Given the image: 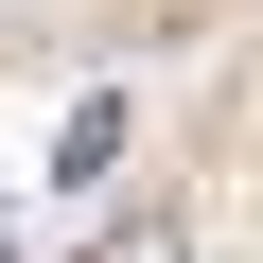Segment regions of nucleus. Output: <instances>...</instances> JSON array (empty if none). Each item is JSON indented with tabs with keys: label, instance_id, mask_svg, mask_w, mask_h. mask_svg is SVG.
Returning a JSON list of instances; mask_svg holds the SVG:
<instances>
[{
	"label": "nucleus",
	"instance_id": "f257e3e1",
	"mask_svg": "<svg viewBox=\"0 0 263 263\" xmlns=\"http://www.w3.org/2000/svg\"><path fill=\"white\" fill-rule=\"evenodd\" d=\"M53 176H123V88H88V105H70V141H53Z\"/></svg>",
	"mask_w": 263,
	"mask_h": 263
},
{
	"label": "nucleus",
	"instance_id": "f03ea898",
	"mask_svg": "<svg viewBox=\"0 0 263 263\" xmlns=\"http://www.w3.org/2000/svg\"><path fill=\"white\" fill-rule=\"evenodd\" d=\"M105 263H193V246H176V211H141V228H123Z\"/></svg>",
	"mask_w": 263,
	"mask_h": 263
}]
</instances>
